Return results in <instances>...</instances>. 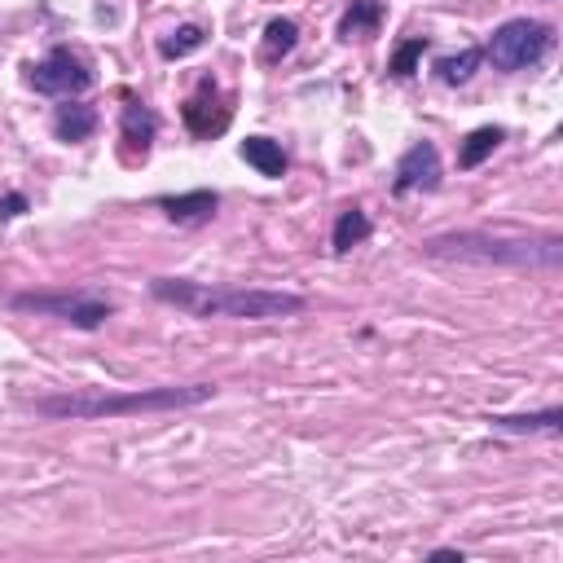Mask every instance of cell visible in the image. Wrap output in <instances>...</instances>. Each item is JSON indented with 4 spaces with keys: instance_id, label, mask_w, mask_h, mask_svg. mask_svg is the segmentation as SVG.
<instances>
[{
    "instance_id": "obj_21",
    "label": "cell",
    "mask_w": 563,
    "mask_h": 563,
    "mask_svg": "<svg viewBox=\"0 0 563 563\" xmlns=\"http://www.w3.org/2000/svg\"><path fill=\"white\" fill-rule=\"evenodd\" d=\"M18 211H26V198H22V194H9V198L0 202V216L9 220V216H18Z\"/></svg>"
},
{
    "instance_id": "obj_10",
    "label": "cell",
    "mask_w": 563,
    "mask_h": 563,
    "mask_svg": "<svg viewBox=\"0 0 563 563\" xmlns=\"http://www.w3.org/2000/svg\"><path fill=\"white\" fill-rule=\"evenodd\" d=\"M158 207H163V211H167L176 224H194V220L216 216L220 198H216L211 189H194V194H180V198H158Z\"/></svg>"
},
{
    "instance_id": "obj_13",
    "label": "cell",
    "mask_w": 563,
    "mask_h": 563,
    "mask_svg": "<svg viewBox=\"0 0 563 563\" xmlns=\"http://www.w3.org/2000/svg\"><path fill=\"white\" fill-rule=\"evenodd\" d=\"M92 128H97L92 106H57V114H53V132L62 141H88Z\"/></svg>"
},
{
    "instance_id": "obj_11",
    "label": "cell",
    "mask_w": 563,
    "mask_h": 563,
    "mask_svg": "<svg viewBox=\"0 0 563 563\" xmlns=\"http://www.w3.org/2000/svg\"><path fill=\"white\" fill-rule=\"evenodd\" d=\"M383 22V4L378 0H347L343 18H339V40H365L374 35Z\"/></svg>"
},
{
    "instance_id": "obj_12",
    "label": "cell",
    "mask_w": 563,
    "mask_h": 563,
    "mask_svg": "<svg viewBox=\"0 0 563 563\" xmlns=\"http://www.w3.org/2000/svg\"><path fill=\"white\" fill-rule=\"evenodd\" d=\"M242 158H246L260 176H282V172H286V154H282V145L268 141V136H246V141H242Z\"/></svg>"
},
{
    "instance_id": "obj_16",
    "label": "cell",
    "mask_w": 563,
    "mask_h": 563,
    "mask_svg": "<svg viewBox=\"0 0 563 563\" xmlns=\"http://www.w3.org/2000/svg\"><path fill=\"white\" fill-rule=\"evenodd\" d=\"M479 62H484V48H462L457 57H440V62H435L440 84H449V88H453V84H466Z\"/></svg>"
},
{
    "instance_id": "obj_18",
    "label": "cell",
    "mask_w": 563,
    "mask_h": 563,
    "mask_svg": "<svg viewBox=\"0 0 563 563\" xmlns=\"http://www.w3.org/2000/svg\"><path fill=\"white\" fill-rule=\"evenodd\" d=\"M559 409H545V413H528V418H493L497 431H559Z\"/></svg>"
},
{
    "instance_id": "obj_2",
    "label": "cell",
    "mask_w": 563,
    "mask_h": 563,
    "mask_svg": "<svg viewBox=\"0 0 563 563\" xmlns=\"http://www.w3.org/2000/svg\"><path fill=\"white\" fill-rule=\"evenodd\" d=\"M211 383L194 387H154V391H128V396H53L40 400L35 409L48 418H114V413H150V409H180V405H202L211 400Z\"/></svg>"
},
{
    "instance_id": "obj_9",
    "label": "cell",
    "mask_w": 563,
    "mask_h": 563,
    "mask_svg": "<svg viewBox=\"0 0 563 563\" xmlns=\"http://www.w3.org/2000/svg\"><path fill=\"white\" fill-rule=\"evenodd\" d=\"M154 132H158L154 110H145L141 101H128V106H123V141H128V158H136V154L145 158Z\"/></svg>"
},
{
    "instance_id": "obj_3",
    "label": "cell",
    "mask_w": 563,
    "mask_h": 563,
    "mask_svg": "<svg viewBox=\"0 0 563 563\" xmlns=\"http://www.w3.org/2000/svg\"><path fill=\"white\" fill-rule=\"evenodd\" d=\"M427 255H457V260H501V264H559V238L545 242H497L484 233H449V238H431L422 246Z\"/></svg>"
},
{
    "instance_id": "obj_8",
    "label": "cell",
    "mask_w": 563,
    "mask_h": 563,
    "mask_svg": "<svg viewBox=\"0 0 563 563\" xmlns=\"http://www.w3.org/2000/svg\"><path fill=\"white\" fill-rule=\"evenodd\" d=\"M224 123H229V106L216 101L211 84H202V92L185 101V128L194 136H216V132H224Z\"/></svg>"
},
{
    "instance_id": "obj_14",
    "label": "cell",
    "mask_w": 563,
    "mask_h": 563,
    "mask_svg": "<svg viewBox=\"0 0 563 563\" xmlns=\"http://www.w3.org/2000/svg\"><path fill=\"white\" fill-rule=\"evenodd\" d=\"M365 238H369V216H365L361 207H347V211L339 216V224H334V251L347 255V251L361 246Z\"/></svg>"
},
{
    "instance_id": "obj_4",
    "label": "cell",
    "mask_w": 563,
    "mask_h": 563,
    "mask_svg": "<svg viewBox=\"0 0 563 563\" xmlns=\"http://www.w3.org/2000/svg\"><path fill=\"white\" fill-rule=\"evenodd\" d=\"M550 40L554 31L545 22H532V18H510L493 31L488 40V57L501 66V70H528L537 66L545 53H550Z\"/></svg>"
},
{
    "instance_id": "obj_7",
    "label": "cell",
    "mask_w": 563,
    "mask_h": 563,
    "mask_svg": "<svg viewBox=\"0 0 563 563\" xmlns=\"http://www.w3.org/2000/svg\"><path fill=\"white\" fill-rule=\"evenodd\" d=\"M440 185V154L431 141H418L405 150V158L396 163V194L409 189H435Z\"/></svg>"
},
{
    "instance_id": "obj_19",
    "label": "cell",
    "mask_w": 563,
    "mask_h": 563,
    "mask_svg": "<svg viewBox=\"0 0 563 563\" xmlns=\"http://www.w3.org/2000/svg\"><path fill=\"white\" fill-rule=\"evenodd\" d=\"M158 48H163V57H185V53L202 48V26H180V31H172Z\"/></svg>"
},
{
    "instance_id": "obj_5",
    "label": "cell",
    "mask_w": 563,
    "mask_h": 563,
    "mask_svg": "<svg viewBox=\"0 0 563 563\" xmlns=\"http://www.w3.org/2000/svg\"><path fill=\"white\" fill-rule=\"evenodd\" d=\"M26 84L35 92H48V97H75L92 84V70L70 53V48H53L44 62L26 66Z\"/></svg>"
},
{
    "instance_id": "obj_1",
    "label": "cell",
    "mask_w": 563,
    "mask_h": 563,
    "mask_svg": "<svg viewBox=\"0 0 563 563\" xmlns=\"http://www.w3.org/2000/svg\"><path fill=\"white\" fill-rule=\"evenodd\" d=\"M150 290H154V299H163L189 317L268 321V317L303 312V299L286 295V290H242V286H207V282H176V277H158V282H150Z\"/></svg>"
},
{
    "instance_id": "obj_20",
    "label": "cell",
    "mask_w": 563,
    "mask_h": 563,
    "mask_svg": "<svg viewBox=\"0 0 563 563\" xmlns=\"http://www.w3.org/2000/svg\"><path fill=\"white\" fill-rule=\"evenodd\" d=\"M422 53H427V35H413V40H405V44L396 48V57H391V66H387V70L405 79V75H413V66H418V57H422Z\"/></svg>"
},
{
    "instance_id": "obj_17",
    "label": "cell",
    "mask_w": 563,
    "mask_h": 563,
    "mask_svg": "<svg viewBox=\"0 0 563 563\" xmlns=\"http://www.w3.org/2000/svg\"><path fill=\"white\" fill-rule=\"evenodd\" d=\"M295 40H299V26L290 18H273L264 26V57H286L295 48Z\"/></svg>"
},
{
    "instance_id": "obj_15",
    "label": "cell",
    "mask_w": 563,
    "mask_h": 563,
    "mask_svg": "<svg viewBox=\"0 0 563 563\" xmlns=\"http://www.w3.org/2000/svg\"><path fill=\"white\" fill-rule=\"evenodd\" d=\"M501 136H506L501 128H475V132L462 141L457 163H462V167H479V163H484V158H488V154L501 145Z\"/></svg>"
},
{
    "instance_id": "obj_6",
    "label": "cell",
    "mask_w": 563,
    "mask_h": 563,
    "mask_svg": "<svg viewBox=\"0 0 563 563\" xmlns=\"http://www.w3.org/2000/svg\"><path fill=\"white\" fill-rule=\"evenodd\" d=\"M13 308L48 312V317H62V321H70L79 330H97L110 317V303L88 299V295H13Z\"/></svg>"
}]
</instances>
